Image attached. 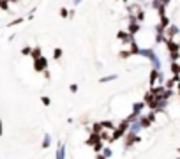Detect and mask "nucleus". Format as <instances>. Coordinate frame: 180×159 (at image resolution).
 I'll return each instance as SVG.
<instances>
[{"instance_id": "obj_1", "label": "nucleus", "mask_w": 180, "mask_h": 159, "mask_svg": "<svg viewBox=\"0 0 180 159\" xmlns=\"http://www.w3.org/2000/svg\"><path fill=\"white\" fill-rule=\"evenodd\" d=\"M35 71L37 72H42V71H44L46 67H48V62H46V58L44 57H39V58H35Z\"/></svg>"}, {"instance_id": "obj_2", "label": "nucleus", "mask_w": 180, "mask_h": 159, "mask_svg": "<svg viewBox=\"0 0 180 159\" xmlns=\"http://www.w3.org/2000/svg\"><path fill=\"white\" fill-rule=\"evenodd\" d=\"M166 46H168L169 53H178V50H180V46H178V42H175L173 39H168V41H166Z\"/></svg>"}, {"instance_id": "obj_3", "label": "nucleus", "mask_w": 180, "mask_h": 159, "mask_svg": "<svg viewBox=\"0 0 180 159\" xmlns=\"http://www.w3.org/2000/svg\"><path fill=\"white\" fill-rule=\"evenodd\" d=\"M55 159H66V145H64V143H60V145L57 147Z\"/></svg>"}, {"instance_id": "obj_4", "label": "nucleus", "mask_w": 180, "mask_h": 159, "mask_svg": "<svg viewBox=\"0 0 180 159\" xmlns=\"http://www.w3.org/2000/svg\"><path fill=\"white\" fill-rule=\"evenodd\" d=\"M143 108H145V101H143V103H134V104H132V113L140 117L141 111H143Z\"/></svg>"}, {"instance_id": "obj_5", "label": "nucleus", "mask_w": 180, "mask_h": 159, "mask_svg": "<svg viewBox=\"0 0 180 159\" xmlns=\"http://www.w3.org/2000/svg\"><path fill=\"white\" fill-rule=\"evenodd\" d=\"M42 148H48V147H51V134L50 133H44L42 134Z\"/></svg>"}, {"instance_id": "obj_6", "label": "nucleus", "mask_w": 180, "mask_h": 159, "mask_svg": "<svg viewBox=\"0 0 180 159\" xmlns=\"http://www.w3.org/2000/svg\"><path fill=\"white\" fill-rule=\"evenodd\" d=\"M166 34H168V37L169 39H173L177 34H178V28L175 27V25H171V27H168V30H166Z\"/></svg>"}, {"instance_id": "obj_7", "label": "nucleus", "mask_w": 180, "mask_h": 159, "mask_svg": "<svg viewBox=\"0 0 180 159\" xmlns=\"http://www.w3.org/2000/svg\"><path fill=\"white\" fill-rule=\"evenodd\" d=\"M171 72H173V76H180V64L178 62H171Z\"/></svg>"}, {"instance_id": "obj_8", "label": "nucleus", "mask_w": 180, "mask_h": 159, "mask_svg": "<svg viewBox=\"0 0 180 159\" xmlns=\"http://www.w3.org/2000/svg\"><path fill=\"white\" fill-rule=\"evenodd\" d=\"M101 154L106 157V159H110L111 156H113V150H111V148H108V147H102V150H101Z\"/></svg>"}, {"instance_id": "obj_9", "label": "nucleus", "mask_w": 180, "mask_h": 159, "mask_svg": "<svg viewBox=\"0 0 180 159\" xmlns=\"http://www.w3.org/2000/svg\"><path fill=\"white\" fill-rule=\"evenodd\" d=\"M111 80H116L115 74H110V76H106V78H101L99 81H101V83H106V81H111Z\"/></svg>"}, {"instance_id": "obj_10", "label": "nucleus", "mask_w": 180, "mask_h": 159, "mask_svg": "<svg viewBox=\"0 0 180 159\" xmlns=\"http://www.w3.org/2000/svg\"><path fill=\"white\" fill-rule=\"evenodd\" d=\"M41 101H42V104H44V106H50V97H48V95H42V97H41Z\"/></svg>"}, {"instance_id": "obj_11", "label": "nucleus", "mask_w": 180, "mask_h": 159, "mask_svg": "<svg viewBox=\"0 0 180 159\" xmlns=\"http://www.w3.org/2000/svg\"><path fill=\"white\" fill-rule=\"evenodd\" d=\"M53 57H55V58H60V57H62V50H60V48L55 50V51H53Z\"/></svg>"}, {"instance_id": "obj_12", "label": "nucleus", "mask_w": 180, "mask_h": 159, "mask_svg": "<svg viewBox=\"0 0 180 159\" xmlns=\"http://www.w3.org/2000/svg\"><path fill=\"white\" fill-rule=\"evenodd\" d=\"M69 90H71L72 94H74V92H78V85H76V83H72L71 87H69Z\"/></svg>"}, {"instance_id": "obj_13", "label": "nucleus", "mask_w": 180, "mask_h": 159, "mask_svg": "<svg viewBox=\"0 0 180 159\" xmlns=\"http://www.w3.org/2000/svg\"><path fill=\"white\" fill-rule=\"evenodd\" d=\"M60 16H64V18H66V16H69V13H67V9H60Z\"/></svg>"}, {"instance_id": "obj_14", "label": "nucleus", "mask_w": 180, "mask_h": 159, "mask_svg": "<svg viewBox=\"0 0 180 159\" xmlns=\"http://www.w3.org/2000/svg\"><path fill=\"white\" fill-rule=\"evenodd\" d=\"M4 134V122H2V119H0V136Z\"/></svg>"}, {"instance_id": "obj_15", "label": "nucleus", "mask_w": 180, "mask_h": 159, "mask_svg": "<svg viewBox=\"0 0 180 159\" xmlns=\"http://www.w3.org/2000/svg\"><path fill=\"white\" fill-rule=\"evenodd\" d=\"M39 55H41V50H39V48H35V50H34V57H37V58H39Z\"/></svg>"}, {"instance_id": "obj_16", "label": "nucleus", "mask_w": 180, "mask_h": 159, "mask_svg": "<svg viewBox=\"0 0 180 159\" xmlns=\"http://www.w3.org/2000/svg\"><path fill=\"white\" fill-rule=\"evenodd\" d=\"M95 159H106V157H104V156H102L101 152H97V156H95Z\"/></svg>"}, {"instance_id": "obj_17", "label": "nucleus", "mask_w": 180, "mask_h": 159, "mask_svg": "<svg viewBox=\"0 0 180 159\" xmlns=\"http://www.w3.org/2000/svg\"><path fill=\"white\" fill-rule=\"evenodd\" d=\"M177 89H178V95H180V81H178V87Z\"/></svg>"}, {"instance_id": "obj_18", "label": "nucleus", "mask_w": 180, "mask_h": 159, "mask_svg": "<svg viewBox=\"0 0 180 159\" xmlns=\"http://www.w3.org/2000/svg\"><path fill=\"white\" fill-rule=\"evenodd\" d=\"M81 2V0H74V4H80Z\"/></svg>"}, {"instance_id": "obj_19", "label": "nucleus", "mask_w": 180, "mask_h": 159, "mask_svg": "<svg viewBox=\"0 0 180 159\" xmlns=\"http://www.w3.org/2000/svg\"><path fill=\"white\" fill-rule=\"evenodd\" d=\"M178 152H180V148H178Z\"/></svg>"}, {"instance_id": "obj_20", "label": "nucleus", "mask_w": 180, "mask_h": 159, "mask_svg": "<svg viewBox=\"0 0 180 159\" xmlns=\"http://www.w3.org/2000/svg\"><path fill=\"white\" fill-rule=\"evenodd\" d=\"M177 159H180V157H177Z\"/></svg>"}]
</instances>
